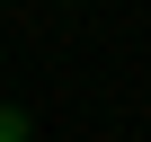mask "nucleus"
Segmentation results:
<instances>
[{"mask_svg": "<svg viewBox=\"0 0 151 142\" xmlns=\"http://www.w3.org/2000/svg\"><path fill=\"white\" fill-rule=\"evenodd\" d=\"M0 142H36V124H27L18 107H0Z\"/></svg>", "mask_w": 151, "mask_h": 142, "instance_id": "nucleus-1", "label": "nucleus"}]
</instances>
